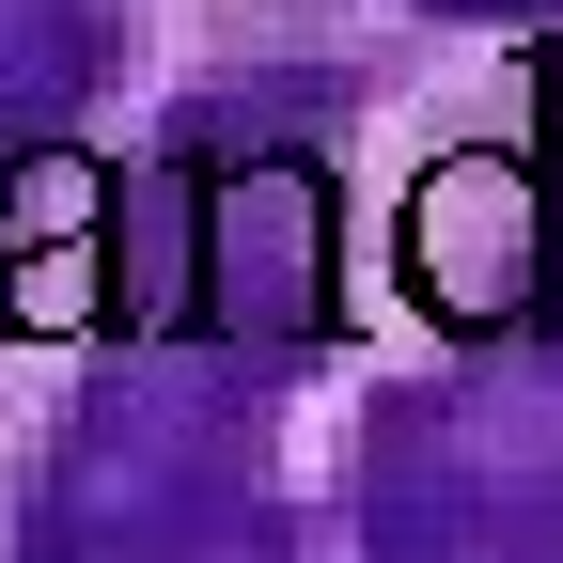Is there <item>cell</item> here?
<instances>
[{
	"label": "cell",
	"instance_id": "obj_1",
	"mask_svg": "<svg viewBox=\"0 0 563 563\" xmlns=\"http://www.w3.org/2000/svg\"><path fill=\"white\" fill-rule=\"evenodd\" d=\"M0 563H563V0H0Z\"/></svg>",
	"mask_w": 563,
	"mask_h": 563
}]
</instances>
